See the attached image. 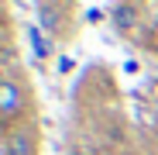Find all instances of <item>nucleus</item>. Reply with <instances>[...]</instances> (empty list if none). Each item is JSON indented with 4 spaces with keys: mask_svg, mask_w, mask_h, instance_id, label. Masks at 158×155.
I'll list each match as a JSON object with an SVG mask.
<instances>
[{
    "mask_svg": "<svg viewBox=\"0 0 158 155\" xmlns=\"http://www.w3.org/2000/svg\"><path fill=\"white\" fill-rule=\"evenodd\" d=\"M28 117V90L14 76H0V124H21Z\"/></svg>",
    "mask_w": 158,
    "mask_h": 155,
    "instance_id": "f257e3e1",
    "label": "nucleus"
},
{
    "mask_svg": "<svg viewBox=\"0 0 158 155\" xmlns=\"http://www.w3.org/2000/svg\"><path fill=\"white\" fill-rule=\"evenodd\" d=\"M0 155H41V131L38 121H21L10 124L4 131V141H0Z\"/></svg>",
    "mask_w": 158,
    "mask_h": 155,
    "instance_id": "f03ea898",
    "label": "nucleus"
},
{
    "mask_svg": "<svg viewBox=\"0 0 158 155\" xmlns=\"http://www.w3.org/2000/svg\"><path fill=\"white\" fill-rule=\"evenodd\" d=\"M55 7H62V0H59V4H55V0H38V17H41V24H45L52 35H62L65 31V17Z\"/></svg>",
    "mask_w": 158,
    "mask_h": 155,
    "instance_id": "7ed1b4c3",
    "label": "nucleus"
},
{
    "mask_svg": "<svg viewBox=\"0 0 158 155\" xmlns=\"http://www.w3.org/2000/svg\"><path fill=\"white\" fill-rule=\"evenodd\" d=\"M4 7H7V0H0V14H4Z\"/></svg>",
    "mask_w": 158,
    "mask_h": 155,
    "instance_id": "20e7f679",
    "label": "nucleus"
},
{
    "mask_svg": "<svg viewBox=\"0 0 158 155\" xmlns=\"http://www.w3.org/2000/svg\"><path fill=\"white\" fill-rule=\"evenodd\" d=\"M72 155H86V152H72Z\"/></svg>",
    "mask_w": 158,
    "mask_h": 155,
    "instance_id": "39448f33",
    "label": "nucleus"
}]
</instances>
